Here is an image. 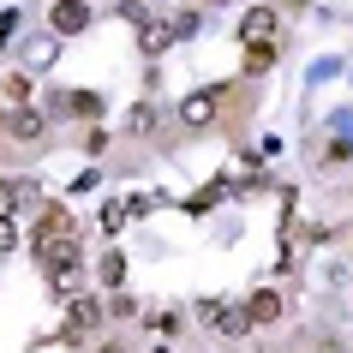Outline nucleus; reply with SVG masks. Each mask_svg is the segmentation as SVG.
<instances>
[{
  "mask_svg": "<svg viewBox=\"0 0 353 353\" xmlns=\"http://www.w3.org/2000/svg\"><path fill=\"white\" fill-rule=\"evenodd\" d=\"M37 263L48 270L54 294H72L78 270H84V252H78V234H54V240H37Z\"/></svg>",
  "mask_w": 353,
  "mask_h": 353,
  "instance_id": "nucleus-1",
  "label": "nucleus"
},
{
  "mask_svg": "<svg viewBox=\"0 0 353 353\" xmlns=\"http://www.w3.org/2000/svg\"><path fill=\"white\" fill-rule=\"evenodd\" d=\"M156 126V108H150V102H138V108L126 114V132H150Z\"/></svg>",
  "mask_w": 353,
  "mask_h": 353,
  "instance_id": "nucleus-13",
  "label": "nucleus"
},
{
  "mask_svg": "<svg viewBox=\"0 0 353 353\" xmlns=\"http://www.w3.org/2000/svg\"><path fill=\"white\" fill-rule=\"evenodd\" d=\"M198 323H204V330H216V335H228V341L252 330L245 305H228V299H198Z\"/></svg>",
  "mask_w": 353,
  "mask_h": 353,
  "instance_id": "nucleus-2",
  "label": "nucleus"
},
{
  "mask_svg": "<svg viewBox=\"0 0 353 353\" xmlns=\"http://www.w3.org/2000/svg\"><path fill=\"white\" fill-rule=\"evenodd\" d=\"M281 37V19H276V6H252L240 19V42L245 48H258V42H276Z\"/></svg>",
  "mask_w": 353,
  "mask_h": 353,
  "instance_id": "nucleus-4",
  "label": "nucleus"
},
{
  "mask_svg": "<svg viewBox=\"0 0 353 353\" xmlns=\"http://www.w3.org/2000/svg\"><path fill=\"white\" fill-rule=\"evenodd\" d=\"M150 323H156V330H162V335H174V330H180V312H156V317H150Z\"/></svg>",
  "mask_w": 353,
  "mask_h": 353,
  "instance_id": "nucleus-16",
  "label": "nucleus"
},
{
  "mask_svg": "<svg viewBox=\"0 0 353 353\" xmlns=\"http://www.w3.org/2000/svg\"><path fill=\"white\" fill-rule=\"evenodd\" d=\"M48 24H54V37H78V30H90V6L84 0H54Z\"/></svg>",
  "mask_w": 353,
  "mask_h": 353,
  "instance_id": "nucleus-5",
  "label": "nucleus"
},
{
  "mask_svg": "<svg viewBox=\"0 0 353 353\" xmlns=\"http://www.w3.org/2000/svg\"><path fill=\"white\" fill-rule=\"evenodd\" d=\"M12 245H19V222H12V216H0V252H12Z\"/></svg>",
  "mask_w": 353,
  "mask_h": 353,
  "instance_id": "nucleus-15",
  "label": "nucleus"
},
{
  "mask_svg": "<svg viewBox=\"0 0 353 353\" xmlns=\"http://www.w3.org/2000/svg\"><path fill=\"white\" fill-rule=\"evenodd\" d=\"M54 54H60V42H30V48H24V60H30V66H54Z\"/></svg>",
  "mask_w": 353,
  "mask_h": 353,
  "instance_id": "nucleus-11",
  "label": "nucleus"
},
{
  "mask_svg": "<svg viewBox=\"0 0 353 353\" xmlns=\"http://www.w3.org/2000/svg\"><path fill=\"white\" fill-rule=\"evenodd\" d=\"M222 96H228L222 84H210V90H192L186 102H180V126H186V132H204L210 120L222 114Z\"/></svg>",
  "mask_w": 353,
  "mask_h": 353,
  "instance_id": "nucleus-3",
  "label": "nucleus"
},
{
  "mask_svg": "<svg viewBox=\"0 0 353 353\" xmlns=\"http://www.w3.org/2000/svg\"><path fill=\"white\" fill-rule=\"evenodd\" d=\"M245 317H252V330H263V323H276V317H281V299L270 294V288H263V294H252V299H245Z\"/></svg>",
  "mask_w": 353,
  "mask_h": 353,
  "instance_id": "nucleus-7",
  "label": "nucleus"
},
{
  "mask_svg": "<svg viewBox=\"0 0 353 353\" xmlns=\"http://www.w3.org/2000/svg\"><path fill=\"white\" fill-rule=\"evenodd\" d=\"M102 281H108V288H120V281H126V258H120V252H108V258H102Z\"/></svg>",
  "mask_w": 353,
  "mask_h": 353,
  "instance_id": "nucleus-12",
  "label": "nucleus"
},
{
  "mask_svg": "<svg viewBox=\"0 0 353 353\" xmlns=\"http://www.w3.org/2000/svg\"><path fill=\"white\" fill-rule=\"evenodd\" d=\"M54 234H72V216H66V210H42L37 240H54Z\"/></svg>",
  "mask_w": 353,
  "mask_h": 353,
  "instance_id": "nucleus-10",
  "label": "nucleus"
},
{
  "mask_svg": "<svg viewBox=\"0 0 353 353\" xmlns=\"http://www.w3.org/2000/svg\"><path fill=\"white\" fill-rule=\"evenodd\" d=\"M102 323V305L96 299H78L72 312H66V335H84V330H96Z\"/></svg>",
  "mask_w": 353,
  "mask_h": 353,
  "instance_id": "nucleus-8",
  "label": "nucleus"
},
{
  "mask_svg": "<svg viewBox=\"0 0 353 353\" xmlns=\"http://www.w3.org/2000/svg\"><path fill=\"white\" fill-rule=\"evenodd\" d=\"M120 222H126V204H108V210H102V234H120Z\"/></svg>",
  "mask_w": 353,
  "mask_h": 353,
  "instance_id": "nucleus-14",
  "label": "nucleus"
},
{
  "mask_svg": "<svg viewBox=\"0 0 353 353\" xmlns=\"http://www.w3.org/2000/svg\"><path fill=\"white\" fill-rule=\"evenodd\" d=\"M0 126L12 132V138H24V144H37V138H42V114L19 108V114H0Z\"/></svg>",
  "mask_w": 353,
  "mask_h": 353,
  "instance_id": "nucleus-6",
  "label": "nucleus"
},
{
  "mask_svg": "<svg viewBox=\"0 0 353 353\" xmlns=\"http://www.w3.org/2000/svg\"><path fill=\"white\" fill-rule=\"evenodd\" d=\"M168 42H174V24H162V19H144V54H162Z\"/></svg>",
  "mask_w": 353,
  "mask_h": 353,
  "instance_id": "nucleus-9",
  "label": "nucleus"
}]
</instances>
